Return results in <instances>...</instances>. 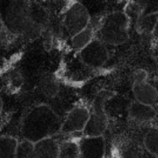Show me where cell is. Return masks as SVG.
<instances>
[{"instance_id":"cell-1","label":"cell","mask_w":158,"mask_h":158,"mask_svg":"<svg viewBox=\"0 0 158 158\" xmlns=\"http://www.w3.org/2000/svg\"><path fill=\"white\" fill-rule=\"evenodd\" d=\"M62 123L55 111L46 104L34 106L25 116L21 126L23 140L32 143L54 137L60 133Z\"/></svg>"},{"instance_id":"cell-2","label":"cell","mask_w":158,"mask_h":158,"mask_svg":"<svg viewBox=\"0 0 158 158\" xmlns=\"http://www.w3.org/2000/svg\"><path fill=\"white\" fill-rule=\"evenodd\" d=\"M0 15L5 29L15 37L35 39L43 32L32 22L30 1H0Z\"/></svg>"},{"instance_id":"cell-3","label":"cell","mask_w":158,"mask_h":158,"mask_svg":"<svg viewBox=\"0 0 158 158\" xmlns=\"http://www.w3.org/2000/svg\"><path fill=\"white\" fill-rule=\"evenodd\" d=\"M130 19L124 12L116 11L105 15L94 29V39L106 45L118 46L129 39Z\"/></svg>"},{"instance_id":"cell-4","label":"cell","mask_w":158,"mask_h":158,"mask_svg":"<svg viewBox=\"0 0 158 158\" xmlns=\"http://www.w3.org/2000/svg\"><path fill=\"white\" fill-rule=\"evenodd\" d=\"M90 24V15L86 6L80 2H70L65 7L63 25L71 37Z\"/></svg>"},{"instance_id":"cell-5","label":"cell","mask_w":158,"mask_h":158,"mask_svg":"<svg viewBox=\"0 0 158 158\" xmlns=\"http://www.w3.org/2000/svg\"><path fill=\"white\" fill-rule=\"evenodd\" d=\"M108 96L106 93H100L94 100L89 117L83 134L85 137L103 136L108 127V119L105 113L104 104Z\"/></svg>"},{"instance_id":"cell-6","label":"cell","mask_w":158,"mask_h":158,"mask_svg":"<svg viewBox=\"0 0 158 158\" xmlns=\"http://www.w3.org/2000/svg\"><path fill=\"white\" fill-rule=\"evenodd\" d=\"M79 52L82 62L95 69L102 67L107 62L110 56L106 45L97 39H94Z\"/></svg>"},{"instance_id":"cell-7","label":"cell","mask_w":158,"mask_h":158,"mask_svg":"<svg viewBox=\"0 0 158 158\" xmlns=\"http://www.w3.org/2000/svg\"><path fill=\"white\" fill-rule=\"evenodd\" d=\"M89 117V110L86 106L78 105L71 110L62 123L60 133L70 134L83 132Z\"/></svg>"},{"instance_id":"cell-8","label":"cell","mask_w":158,"mask_h":158,"mask_svg":"<svg viewBox=\"0 0 158 158\" xmlns=\"http://www.w3.org/2000/svg\"><path fill=\"white\" fill-rule=\"evenodd\" d=\"M78 158H105L106 142L103 136L85 137L77 141Z\"/></svg>"},{"instance_id":"cell-9","label":"cell","mask_w":158,"mask_h":158,"mask_svg":"<svg viewBox=\"0 0 158 158\" xmlns=\"http://www.w3.org/2000/svg\"><path fill=\"white\" fill-rule=\"evenodd\" d=\"M133 93L136 101L152 106L158 99V91L147 80H135L133 84Z\"/></svg>"},{"instance_id":"cell-10","label":"cell","mask_w":158,"mask_h":158,"mask_svg":"<svg viewBox=\"0 0 158 158\" xmlns=\"http://www.w3.org/2000/svg\"><path fill=\"white\" fill-rule=\"evenodd\" d=\"M60 143L54 137L34 143L30 158H58Z\"/></svg>"},{"instance_id":"cell-11","label":"cell","mask_w":158,"mask_h":158,"mask_svg":"<svg viewBox=\"0 0 158 158\" xmlns=\"http://www.w3.org/2000/svg\"><path fill=\"white\" fill-rule=\"evenodd\" d=\"M157 113L153 106L143 104L137 101L133 102L128 110V116L137 123H147L155 118Z\"/></svg>"},{"instance_id":"cell-12","label":"cell","mask_w":158,"mask_h":158,"mask_svg":"<svg viewBox=\"0 0 158 158\" xmlns=\"http://www.w3.org/2000/svg\"><path fill=\"white\" fill-rule=\"evenodd\" d=\"M144 148L134 140H126L120 145L117 155L119 158H143Z\"/></svg>"},{"instance_id":"cell-13","label":"cell","mask_w":158,"mask_h":158,"mask_svg":"<svg viewBox=\"0 0 158 158\" xmlns=\"http://www.w3.org/2000/svg\"><path fill=\"white\" fill-rule=\"evenodd\" d=\"M39 88L46 97L49 98L56 97L60 91L58 80L51 73H46L42 76L39 81Z\"/></svg>"},{"instance_id":"cell-14","label":"cell","mask_w":158,"mask_h":158,"mask_svg":"<svg viewBox=\"0 0 158 158\" xmlns=\"http://www.w3.org/2000/svg\"><path fill=\"white\" fill-rule=\"evenodd\" d=\"M94 39V29L89 24L86 29L71 37V44L75 50L81 51Z\"/></svg>"},{"instance_id":"cell-15","label":"cell","mask_w":158,"mask_h":158,"mask_svg":"<svg viewBox=\"0 0 158 158\" xmlns=\"http://www.w3.org/2000/svg\"><path fill=\"white\" fill-rule=\"evenodd\" d=\"M143 146L148 154L158 158V128H151L145 133Z\"/></svg>"},{"instance_id":"cell-16","label":"cell","mask_w":158,"mask_h":158,"mask_svg":"<svg viewBox=\"0 0 158 158\" xmlns=\"http://www.w3.org/2000/svg\"><path fill=\"white\" fill-rule=\"evenodd\" d=\"M18 140L12 137H0V158H17L16 148Z\"/></svg>"},{"instance_id":"cell-17","label":"cell","mask_w":158,"mask_h":158,"mask_svg":"<svg viewBox=\"0 0 158 158\" xmlns=\"http://www.w3.org/2000/svg\"><path fill=\"white\" fill-rule=\"evenodd\" d=\"M158 19V13L141 15L137 21V29L140 33H153Z\"/></svg>"},{"instance_id":"cell-18","label":"cell","mask_w":158,"mask_h":158,"mask_svg":"<svg viewBox=\"0 0 158 158\" xmlns=\"http://www.w3.org/2000/svg\"><path fill=\"white\" fill-rule=\"evenodd\" d=\"M79 151L77 142L68 140L60 143L58 158H78Z\"/></svg>"},{"instance_id":"cell-19","label":"cell","mask_w":158,"mask_h":158,"mask_svg":"<svg viewBox=\"0 0 158 158\" xmlns=\"http://www.w3.org/2000/svg\"><path fill=\"white\" fill-rule=\"evenodd\" d=\"M34 143L27 140H23L21 142H18L16 148L17 158H30L33 149Z\"/></svg>"},{"instance_id":"cell-20","label":"cell","mask_w":158,"mask_h":158,"mask_svg":"<svg viewBox=\"0 0 158 158\" xmlns=\"http://www.w3.org/2000/svg\"><path fill=\"white\" fill-rule=\"evenodd\" d=\"M142 9L141 15L158 13V1L139 2Z\"/></svg>"},{"instance_id":"cell-21","label":"cell","mask_w":158,"mask_h":158,"mask_svg":"<svg viewBox=\"0 0 158 158\" xmlns=\"http://www.w3.org/2000/svg\"><path fill=\"white\" fill-rule=\"evenodd\" d=\"M15 37V35L10 33L5 28L3 29H2L0 31V48L6 47L8 45L10 44Z\"/></svg>"},{"instance_id":"cell-22","label":"cell","mask_w":158,"mask_h":158,"mask_svg":"<svg viewBox=\"0 0 158 158\" xmlns=\"http://www.w3.org/2000/svg\"><path fill=\"white\" fill-rule=\"evenodd\" d=\"M154 58H155L156 63H157V66H158V40H156L155 44L154 46Z\"/></svg>"},{"instance_id":"cell-23","label":"cell","mask_w":158,"mask_h":158,"mask_svg":"<svg viewBox=\"0 0 158 158\" xmlns=\"http://www.w3.org/2000/svg\"><path fill=\"white\" fill-rule=\"evenodd\" d=\"M153 34H154V37L156 38V40H158V19H157V24H156L155 29H154Z\"/></svg>"},{"instance_id":"cell-24","label":"cell","mask_w":158,"mask_h":158,"mask_svg":"<svg viewBox=\"0 0 158 158\" xmlns=\"http://www.w3.org/2000/svg\"><path fill=\"white\" fill-rule=\"evenodd\" d=\"M3 29H4V26H3V23H2V19H1V15H0V31Z\"/></svg>"},{"instance_id":"cell-25","label":"cell","mask_w":158,"mask_h":158,"mask_svg":"<svg viewBox=\"0 0 158 158\" xmlns=\"http://www.w3.org/2000/svg\"><path fill=\"white\" fill-rule=\"evenodd\" d=\"M2 110V100L1 96H0V114H1Z\"/></svg>"},{"instance_id":"cell-26","label":"cell","mask_w":158,"mask_h":158,"mask_svg":"<svg viewBox=\"0 0 158 158\" xmlns=\"http://www.w3.org/2000/svg\"><path fill=\"white\" fill-rule=\"evenodd\" d=\"M105 158H119L117 154H113V155L109 156V157H105Z\"/></svg>"}]
</instances>
